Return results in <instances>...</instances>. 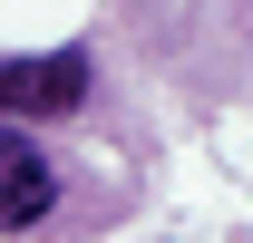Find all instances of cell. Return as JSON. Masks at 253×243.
<instances>
[{"label": "cell", "mask_w": 253, "mask_h": 243, "mask_svg": "<svg viewBox=\"0 0 253 243\" xmlns=\"http://www.w3.org/2000/svg\"><path fill=\"white\" fill-rule=\"evenodd\" d=\"M78 97H88V59L78 49H39V59L0 68V117H59Z\"/></svg>", "instance_id": "1"}, {"label": "cell", "mask_w": 253, "mask_h": 243, "mask_svg": "<svg viewBox=\"0 0 253 243\" xmlns=\"http://www.w3.org/2000/svg\"><path fill=\"white\" fill-rule=\"evenodd\" d=\"M49 204H59V165H49L20 126H0V224L30 234V224H49Z\"/></svg>", "instance_id": "2"}]
</instances>
